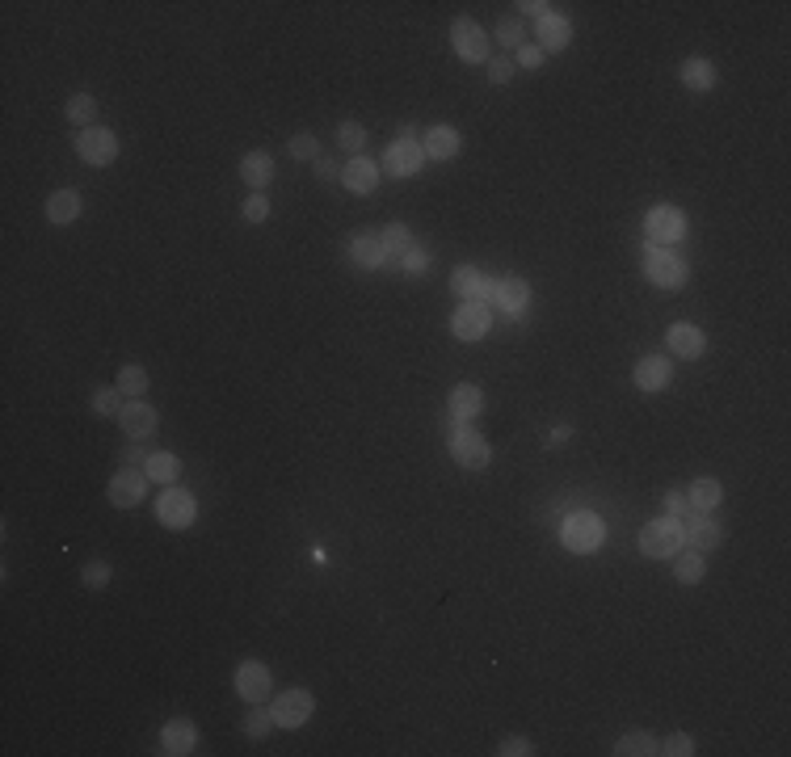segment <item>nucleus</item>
Listing matches in <instances>:
<instances>
[{
    "mask_svg": "<svg viewBox=\"0 0 791 757\" xmlns=\"http://www.w3.org/2000/svg\"><path fill=\"white\" fill-rule=\"evenodd\" d=\"M560 543L572 556H590V551H598L606 543V522L598 514H590V509H577L572 517H564Z\"/></svg>",
    "mask_w": 791,
    "mask_h": 757,
    "instance_id": "nucleus-1",
    "label": "nucleus"
},
{
    "mask_svg": "<svg viewBox=\"0 0 791 757\" xmlns=\"http://www.w3.org/2000/svg\"><path fill=\"white\" fill-rule=\"evenodd\" d=\"M682 547H686V543H682L678 517H657V522H649V527L640 530V551H644L649 560H673Z\"/></svg>",
    "mask_w": 791,
    "mask_h": 757,
    "instance_id": "nucleus-2",
    "label": "nucleus"
},
{
    "mask_svg": "<svg viewBox=\"0 0 791 757\" xmlns=\"http://www.w3.org/2000/svg\"><path fill=\"white\" fill-rule=\"evenodd\" d=\"M451 459L459 463L463 472H484L488 459H493V450H488V442H484L476 429L451 425Z\"/></svg>",
    "mask_w": 791,
    "mask_h": 757,
    "instance_id": "nucleus-3",
    "label": "nucleus"
},
{
    "mask_svg": "<svg viewBox=\"0 0 791 757\" xmlns=\"http://www.w3.org/2000/svg\"><path fill=\"white\" fill-rule=\"evenodd\" d=\"M156 517H160V527H169V530L194 527V517H198L194 493H186V488H173V484H169L165 493H160V501H156Z\"/></svg>",
    "mask_w": 791,
    "mask_h": 757,
    "instance_id": "nucleus-4",
    "label": "nucleus"
},
{
    "mask_svg": "<svg viewBox=\"0 0 791 757\" xmlns=\"http://www.w3.org/2000/svg\"><path fill=\"white\" fill-rule=\"evenodd\" d=\"M644 270H649V282L665 286V291H678V286L686 282V261H682L678 252L661 249V244H652V249L644 252Z\"/></svg>",
    "mask_w": 791,
    "mask_h": 757,
    "instance_id": "nucleus-5",
    "label": "nucleus"
},
{
    "mask_svg": "<svg viewBox=\"0 0 791 757\" xmlns=\"http://www.w3.org/2000/svg\"><path fill=\"white\" fill-rule=\"evenodd\" d=\"M77 156L93 169L114 165V156H118V135L106 131V127H88V131L77 135Z\"/></svg>",
    "mask_w": 791,
    "mask_h": 757,
    "instance_id": "nucleus-6",
    "label": "nucleus"
},
{
    "mask_svg": "<svg viewBox=\"0 0 791 757\" xmlns=\"http://www.w3.org/2000/svg\"><path fill=\"white\" fill-rule=\"evenodd\" d=\"M451 46L463 64H484L488 59V34L472 22V17H455L451 26Z\"/></svg>",
    "mask_w": 791,
    "mask_h": 757,
    "instance_id": "nucleus-7",
    "label": "nucleus"
},
{
    "mask_svg": "<svg viewBox=\"0 0 791 757\" xmlns=\"http://www.w3.org/2000/svg\"><path fill=\"white\" fill-rule=\"evenodd\" d=\"M488 324H493V308L480 303V299H463L451 316V332L459 341H480L488 332Z\"/></svg>",
    "mask_w": 791,
    "mask_h": 757,
    "instance_id": "nucleus-8",
    "label": "nucleus"
},
{
    "mask_svg": "<svg viewBox=\"0 0 791 757\" xmlns=\"http://www.w3.org/2000/svg\"><path fill=\"white\" fill-rule=\"evenodd\" d=\"M312 707H316V699H312V691H282L274 699V728H303L308 724V715H312Z\"/></svg>",
    "mask_w": 791,
    "mask_h": 757,
    "instance_id": "nucleus-9",
    "label": "nucleus"
},
{
    "mask_svg": "<svg viewBox=\"0 0 791 757\" xmlns=\"http://www.w3.org/2000/svg\"><path fill=\"white\" fill-rule=\"evenodd\" d=\"M644 231H649L652 244H673V240H682V231H686V220H682L678 207L661 202V207H652L649 215H644Z\"/></svg>",
    "mask_w": 791,
    "mask_h": 757,
    "instance_id": "nucleus-10",
    "label": "nucleus"
},
{
    "mask_svg": "<svg viewBox=\"0 0 791 757\" xmlns=\"http://www.w3.org/2000/svg\"><path fill=\"white\" fill-rule=\"evenodd\" d=\"M270 691H274V681H270V670H265L262 660H241V670H236V694L244 702H265Z\"/></svg>",
    "mask_w": 791,
    "mask_h": 757,
    "instance_id": "nucleus-11",
    "label": "nucleus"
},
{
    "mask_svg": "<svg viewBox=\"0 0 791 757\" xmlns=\"http://www.w3.org/2000/svg\"><path fill=\"white\" fill-rule=\"evenodd\" d=\"M421 160H426V152H421L417 139H396V143H387V152H384V173L413 177L421 169Z\"/></svg>",
    "mask_w": 791,
    "mask_h": 757,
    "instance_id": "nucleus-12",
    "label": "nucleus"
},
{
    "mask_svg": "<svg viewBox=\"0 0 791 757\" xmlns=\"http://www.w3.org/2000/svg\"><path fill=\"white\" fill-rule=\"evenodd\" d=\"M143 493H148V476L135 472V467H118L110 480V505H118V509H135V505L143 501Z\"/></svg>",
    "mask_w": 791,
    "mask_h": 757,
    "instance_id": "nucleus-13",
    "label": "nucleus"
},
{
    "mask_svg": "<svg viewBox=\"0 0 791 757\" xmlns=\"http://www.w3.org/2000/svg\"><path fill=\"white\" fill-rule=\"evenodd\" d=\"M720 538H724V530L715 527L707 514H699V509H691V514H686V527H682V543H686V547L712 551V547H720Z\"/></svg>",
    "mask_w": 791,
    "mask_h": 757,
    "instance_id": "nucleus-14",
    "label": "nucleus"
},
{
    "mask_svg": "<svg viewBox=\"0 0 791 757\" xmlns=\"http://www.w3.org/2000/svg\"><path fill=\"white\" fill-rule=\"evenodd\" d=\"M665 345H670L673 358H699V353L707 350V337H704L699 324L678 320V324H670V332H665Z\"/></svg>",
    "mask_w": 791,
    "mask_h": 757,
    "instance_id": "nucleus-15",
    "label": "nucleus"
},
{
    "mask_svg": "<svg viewBox=\"0 0 791 757\" xmlns=\"http://www.w3.org/2000/svg\"><path fill=\"white\" fill-rule=\"evenodd\" d=\"M673 384V366L665 353H649L636 363V387L640 392H665Z\"/></svg>",
    "mask_w": 791,
    "mask_h": 757,
    "instance_id": "nucleus-16",
    "label": "nucleus"
},
{
    "mask_svg": "<svg viewBox=\"0 0 791 757\" xmlns=\"http://www.w3.org/2000/svg\"><path fill=\"white\" fill-rule=\"evenodd\" d=\"M118 425L127 438H152L156 434V408L143 404V400H127L118 413Z\"/></svg>",
    "mask_w": 791,
    "mask_h": 757,
    "instance_id": "nucleus-17",
    "label": "nucleus"
},
{
    "mask_svg": "<svg viewBox=\"0 0 791 757\" xmlns=\"http://www.w3.org/2000/svg\"><path fill=\"white\" fill-rule=\"evenodd\" d=\"M459 131L455 127H447V122H438V127H429L426 135H421V152L429 156V160H455L459 156Z\"/></svg>",
    "mask_w": 791,
    "mask_h": 757,
    "instance_id": "nucleus-18",
    "label": "nucleus"
},
{
    "mask_svg": "<svg viewBox=\"0 0 791 757\" xmlns=\"http://www.w3.org/2000/svg\"><path fill=\"white\" fill-rule=\"evenodd\" d=\"M451 291L459 299H480V303H488V299L497 295V282H488V278H484L480 270H472V265H459L451 274Z\"/></svg>",
    "mask_w": 791,
    "mask_h": 757,
    "instance_id": "nucleus-19",
    "label": "nucleus"
},
{
    "mask_svg": "<svg viewBox=\"0 0 791 757\" xmlns=\"http://www.w3.org/2000/svg\"><path fill=\"white\" fill-rule=\"evenodd\" d=\"M341 186L350 189V194H375V186H379V165L366 160V156H354L350 165H345V173H341Z\"/></svg>",
    "mask_w": 791,
    "mask_h": 757,
    "instance_id": "nucleus-20",
    "label": "nucleus"
},
{
    "mask_svg": "<svg viewBox=\"0 0 791 757\" xmlns=\"http://www.w3.org/2000/svg\"><path fill=\"white\" fill-rule=\"evenodd\" d=\"M194 745H198V728L190 724V720H169V724L160 728V749H165L169 757L194 753Z\"/></svg>",
    "mask_w": 791,
    "mask_h": 757,
    "instance_id": "nucleus-21",
    "label": "nucleus"
},
{
    "mask_svg": "<svg viewBox=\"0 0 791 757\" xmlns=\"http://www.w3.org/2000/svg\"><path fill=\"white\" fill-rule=\"evenodd\" d=\"M493 303L501 312H506V316H522V312H527V303H530V286L522 282V278H501V282H497V295H493Z\"/></svg>",
    "mask_w": 791,
    "mask_h": 757,
    "instance_id": "nucleus-22",
    "label": "nucleus"
},
{
    "mask_svg": "<svg viewBox=\"0 0 791 757\" xmlns=\"http://www.w3.org/2000/svg\"><path fill=\"white\" fill-rule=\"evenodd\" d=\"M569 43H572L569 17H560V13H548V17L539 22V51L548 56V51H564Z\"/></svg>",
    "mask_w": 791,
    "mask_h": 757,
    "instance_id": "nucleus-23",
    "label": "nucleus"
},
{
    "mask_svg": "<svg viewBox=\"0 0 791 757\" xmlns=\"http://www.w3.org/2000/svg\"><path fill=\"white\" fill-rule=\"evenodd\" d=\"M241 177L253 189H265L270 181H274V156H270V152H249L241 160Z\"/></svg>",
    "mask_w": 791,
    "mask_h": 757,
    "instance_id": "nucleus-24",
    "label": "nucleus"
},
{
    "mask_svg": "<svg viewBox=\"0 0 791 757\" xmlns=\"http://www.w3.org/2000/svg\"><path fill=\"white\" fill-rule=\"evenodd\" d=\"M480 408H484V392H480L476 384L451 387V417H455V421H472Z\"/></svg>",
    "mask_w": 791,
    "mask_h": 757,
    "instance_id": "nucleus-25",
    "label": "nucleus"
},
{
    "mask_svg": "<svg viewBox=\"0 0 791 757\" xmlns=\"http://www.w3.org/2000/svg\"><path fill=\"white\" fill-rule=\"evenodd\" d=\"M350 257H354L358 265H366V270H379V265L392 261L379 236H354V240H350Z\"/></svg>",
    "mask_w": 791,
    "mask_h": 757,
    "instance_id": "nucleus-26",
    "label": "nucleus"
},
{
    "mask_svg": "<svg viewBox=\"0 0 791 757\" xmlns=\"http://www.w3.org/2000/svg\"><path fill=\"white\" fill-rule=\"evenodd\" d=\"M77 215H80V194L77 189H56V194L46 198V220L51 223L64 228V223H72Z\"/></svg>",
    "mask_w": 791,
    "mask_h": 757,
    "instance_id": "nucleus-27",
    "label": "nucleus"
},
{
    "mask_svg": "<svg viewBox=\"0 0 791 757\" xmlns=\"http://www.w3.org/2000/svg\"><path fill=\"white\" fill-rule=\"evenodd\" d=\"M686 501H691V509L707 514V509H715V505L724 501V488H720V480H712V476H699V480L691 484V493H686Z\"/></svg>",
    "mask_w": 791,
    "mask_h": 757,
    "instance_id": "nucleus-28",
    "label": "nucleus"
},
{
    "mask_svg": "<svg viewBox=\"0 0 791 757\" xmlns=\"http://www.w3.org/2000/svg\"><path fill=\"white\" fill-rule=\"evenodd\" d=\"M673 577H678L682 585H699L707 577V560H704V551H678L673 556Z\"/></svg>",
    "mask_w": 791,
    "mask_h": 757,
    "instance_id": "nucleus-29",
    "label": "nucleus"
},
{
    "mask_svg": "<svg viewBox=\"0 0 791 757\" xmlns=\"http://www.w3.org/2000/svg\"><path fill=\"white\" fill-rule=\"evenodd\" d=\"M143 476L169 488V484L181 476V463H177V455H165V450H156V455H148V463H143Z\"/></svg>",
    "mask_w": 791,
    "mask_h": 757,
    "instance_id": "nucleus-30",
    "label": "nucleus"
},
{
    "mask_svg": "<svg viewBox=\"0 0 791 757\" xmlns=\"http://www.w3.org/2000/svg\"><path fill=\"white\" fill-rule=\"evenodd\" d=\"M678 77H682V85H686V88H694V93H707V88L715 85V67L707 64V59L694 56V59H686V64H682Z\"/></svg>",
    "mask_w": 791,
    "mask_h": 757,
    "instance_id": "nucleus-31",
    "label": "nucleus"
},
{
    "mask_svg": "<svg viewBox=\"0 0 791 757\" xmlns=\"http://www.w3.org/2000/svg\"><path fill=\"white\" fill-rule=\"evenodd\" d=\"M615 753L619 757H652V753H661V741L649 732H627V736H619Z\"/></svg>",
    "mask_w": 791,
    "mask_h": 757,
    "instance_id": "nucleus-32",
    "label": "nucleus"
},
{
    "mask_svg": "<svg viewBox=\"0 0 791 757\" xmlns=\"http://www.w3.org/2000/svg\"><path fill=\"white\" fill-rule=\"evenodd\" d=\"M270 728H274V711H270V707H262V702H253V711L241 720V732L249 736V741H262Z\"/></svg>",
    "mask_w": 791,
    "mask_h": 757,
    "instance_id": "nucleus-33",
    "label": "nucleus"
},
{
    "mask_svg": "<svg viewBox=\"0 0 791 757\" xmlns=\"http://www.w3.org/2000/svg\"><path fill=\"white\" fill-rule=\"evenodd\" d=\"M67 118L88 131V127H93V118H98V101H93V93H77V97H67Z\"/></svg>",
    "mask_w": 791,
    "mask_h": 757,
    "instance_id": "nucleus-34",
    "label": "nucleus"
},
{
    "mask_svg": "<svg viewBox=\"0 0 791 757\" xmlns=\"http://www.w3.org/2000/svg\"><path fill=\"white\" fill-rule=\"evenodd\" d=\"M497 43L501 46H527V22H522V17H501V22H497Z\"/></svg>",
    "mask_w": 791,
    "mask_h": 757,
    "instance_id": "nucleus-35",
    "label": "nucleus"
},
{
    "mask_svg": "<svg viewBox=\"0 0 791 757\" xmlns=\"http://www.w3.org/2000/svg\"><path fill=\"white\" fill-rule=\"evenodd\" d=\"M384 249H387V257H405L408 249H413V231L405 228V223H392V228H384Z\"/></svg>",
    "mask_w": 791,
    "mask_h": 757,
    "instance_id": "nucleus-36",
    "label": "nucleus"
},
{
    "mask_svg": "<svg viewBox=\"0 0 791 757\" xmlns=\"http://www.w3.org/2000/svg\"><path fill=\"white\" fill-rule=\"evenodd\" d=\"M93 413H98V417H118L122 413V392L118 387H98V392H93Z\"/></svg>",
    "mask_w": 791,
    "mask_h": 757,
    "instance_id": "nucleus-37",
    "label": "nucleus"
},
{
    "mask_svg": "<svg viewBox=\"0 0 791 757\" xmlns=\"http://www.w3.org/2000/svg\"><path fill=\"white\" fill-rule=\"evenodd\" d=\"M118 392L143 395V392H148V371H143V366H135V363H127V366L118 371Z\"/></svg>",
    "mask_w": 791,
    "mask_h": 757,
    "instance_id": "nucleus-38",
    "label": "nucleus"
},
{
    "mask_svg": "<svg viewBox=\"0 0 791 757\" xmlns=\"http://www.w3.org/2000/svg\"><path fill=\"white\" fill-rule=\"evenodd\" d=\"M80 577H85L88 589H106L110 577H114V568H110V560H88L85 568H80Z\"/></svg>",
    "mask_w": 791,
    "mask_h": 757,
    "instance_id": "nucleus-39",
    "label": "nucleus"
},
{
    "mask_svg": "<svg viewBox=\"0 0 791 757\" xmlns=\"http://www.w3.org/2000/svg\"><path fill=\"white\" fill-rule=\"evenodd\" d=\"M337 143L345 148V152H363V143H366L363 122H341V127H337Z\"/></svg>",
    "mask_w": 791,
    "mask_h": 757,
    "instance_id": "nucleus-40",
    "label": "nucleus"
},
{
    "mask_svg": "<svg viewBox=\"0 0 791 757\" xmlns=\"http://www.w3.org/2000/svg\"><path fill=\"white\" fill-rule=\"evenodd\" d=\"M661 753H670V757H691V753H694V741H691L686 732H673V736H665Z\"/></svg>",
    "mask_w": 791,
    "mask_h": 757,
    "instance_id": "nucleus-41",
    "label": "nucleus"
},
{
    "mask_svg": "<svg viewBox=\"0 0 791 757\" xmlns=\"http://www.w3.org/2000/svg\"><path fill=\"white\" fill-rule=\"evenodd\" d=\"M497 753L501 757H527V753H535V745H530L527 736H506V741L497 745Z\"/></svg>",
    "mask_w": 791,
    "mask_h": 757,
    "instance_id": "nucleus-42",
    "label": "nucleus"
},
{
    "mask_svg": "<svg viewBox=\"0 0 791 757\" xmlns=\"http://www.w3.org/2000/svg\"><path fill=\"white\" fill-rule=\"evenodd\" d=\"M291 156H299V160H316L320 156L316 135H295V139H291Z\"/></svg>",
    "mask_w": 791,
    "mask_h": 757,
    "instance_id": "nucleus-43",
    "label": "nucleus"
},
{
    "mask_svg": "<svg viewBox=\"0 0 791 757\" xmlns=\"http://www.w3.org/2000/svg\"><path fill=\"white\" fill-rule=\"evenodd\" d=\"M514 59H493V64H488V80H493V85H509V80H514Z\"/></svg>",
    "mask_w": 791,
    "mask_h": 757,
    "instance_id": "nucleus-44",
    "label": "nucleus"
},
{
    "mask_svg": "<svg viewBox=\"0 0 791 757\" xmlns=\"http://www.w3.org/2000/svg\"><path fill=\"white\" fill-rule=\"evenodd\" d=\"M265 215H270V202H265V194H253L249 202H244V220H249V223H265Z\"/></svg>",
    "mask_w": 791,
    "mask_h": 757,
    "instance_id": "nucleus-45",
    "label": "nucleus"
},
{
    "mask_svg": "<svg viewBox=\"0 0 791 757\" xmlns=\"http://www.w3.org/2000/svg\"><path fill=\"white\" fill-rule=\"evenodd\" d=\"M400 265H405V274H421L429 265V252L426 249H408L405 257H400Z\"/></svg>",
    "mask_w": 791,
    "mask_h": 757,
    "instance_id": "nucleus-46",
    "label": "nucleus"
},
{
    "mask_svg": "<svg viewBox=\"0 0 791 757\" xmlns=\"http://www.w3.org/2000/svg\"><path fill=\"white\" fill-rule=\"evenodd\" d=\"M543 64V51H539L535 43H527V46H518V67H527V72H535V67Z\"/></svg>",
    "mask_w": 791,
    "mask_h": 757,
    "instance_id": "nucleus-47",
    "label": "nucleus"
},
{
    "mask_svg": "<svg viewBox=\"0 0 791 757\" xmlns=\"http://www.w3.org/2000/svg\"><path fill=\"white\" fill-rule=\"evenodd\" d=\"M665 509H670V517H686L691 501H686V493H665Z\"/></svg>",
    "mask_w": 791,
    "mask_h": 757,
    "instance_id": "nucleus-48",
    "label": "nucleus"
},
{
    "mask_svg": "<svg viewBox=\"0 0 791 757\" xmlns=\"http://www.w3.org/2000/svg\"><path fill=\"white\" fill-rule=\"evenodd\" d=\"M118 459H122V467H143V463H148V455H143L139 446H122Z\"/></svg>",
    "mask_w": 791,
    "mask_h": 757,
    "instance_id": "nucleus-49",
    "label": "nucleus"
},
{
    "mask_svg": "<svg viewBox=\"0 0 791 757\" xmlns=\"http://www.w3.org/2000/svg\"><path fill=\"white\" fill-rule=\"evenodd\" d=\"M518 9L527 13V17H539V22H543V17H548V13H551V5H543V0H522Z\"/></svg>",
    "mask_w": 791,
    "mask_h": 757,
    "instance_id": "nucleus-50",
    "label": "nucleus"
},
{
    "mask_svg": "<svg viewBox=\"0 0 791 757\" xmlns=\"http://www.w3.org/2000/svg\"><path fill=\"white\" fill-rule=\"evenodd\" d=\"M312 165H316V177H320V181H333V177H337V169H333V160H324V156H316Z\"/></svg>",
    "mask_w": 791,
    "mask_h": 757,
    "instance_id": "nucleus-51",
    "label": "nucleus"
}]
</instances>
